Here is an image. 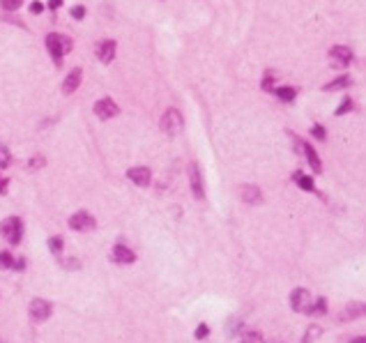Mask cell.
Listing matches in <instances>:
<instances>
[{
  "label": "cell",
  "mask_w": 366,
  "mask_h": 343,
  "mask_svg": "<svg viewBox=\"0 0 366 343\" xmlns=\"http://www.w3.org/2000/svg\"><path fill=\"white\" fill-rule=\"evenodd\" d=\"M46 48L48 53L53 55L55 65H60L62 62V55L67 53V51H72V40H67L65 35H48L46 37Z\"/></svg>",
  "instance_id": "obj_1"
},
{
  "label": "cell",
  "mask_w": 366,
  "mask_h": 343,
  "mask_svg": "<svg viewBox=\"0 0 366 343\" xmlns=\"http://www.w3.org/2000/svg\"><path fill=\"white\" fill-rule=\"evenodd\" d=\"M0 233H2V237H5L7 242L19 244L21 235H23V223H21L19 216H7L5 221L0 223Z\"/></svg>",
  "instance_id": "obj_2"
},
{
  "label": "cell",
  "mask_w": 366,
  "mask_h": 343,
  "mask_svg": "<svg viewBox=\"0 0 366 343\" xmlns=\"http://www.w3.org/2000/svg\"><path fill=\"white\" fill-rule=\"evenodd\" d=\"M329 62L334 69H346L353 62V51L348 46H332L329 48Z\"/></svg>",
  "instance_id": "obj_3"
},
{
  "label": "cell",
  "mask_w": 366,
  "mask_h": 343,
  "mask_svg": "<svg viewBox=\"0 0 366 343\" xmlns=\"http://www.w3.org/2000/svg\"><path fill=\"white\" fill-rule=\"evenodd\" d=\"M290 306L297 313H309V306H311V293L306 288H295L290 293Z\"/></svg>",
  "instance_id": "obj_4"
},
{
  "label": "cell",
  "mask_w": 366,
  "mask_h": 343,
  "mask_svg": "<svg viewBox=\"0 0 366 343\" xmlns=\"http://www.w3.org/2000/svg\"><path fill=\"white\" fill-rule=\"evenodd\" d=\"M97 223H94V216L90 212H76V214L69 216V228L72 230H79V233H88L92 230Z\"/></svg>",
  "instance_id": "obj_5"
},
{
  "label": "cell",
  "mask_w": 366,
  "mask_h": 343,
  "mask_svg": "<svg viewBox=\"0 0 366 343\" xmlns=\"http://www.w3.org/2000/svg\"><path fill=\"white\" fill-rule=\"evenodd\" d=\"M161 129H164L166 134H178V131L182 129V115H180V111L168 108L166 113L161 115Z\"/></svg>",
  "instance_id": "obj_6"
},
{
  "label": "cell",
  "mask_w": 366,
  "mask_h": 343,
  "mask_svg": "<svg viewBox=\"0 0 366 343\" xmlns=\"http://www.w3.org/2000/svg\"><path fill=\"white\" fill-rule=\"evenodd\" d=\"M28 311H30V318H33L35 323H44L48 316H51V304L46 302V300H33L30 302V306H28Z\"/></svg>",
  "instance_id": "obj_7"
},
{
  "label": "cell",
  "mask_w": 366,
  "mask_h": 343,
  "mask_svg": "<svg viewBox=\"0 0 366 343\" xmlns=\"http://www.w3.org/2000/svg\"><path fill=\"white\" fill-rule=\"evenodd\" d=\"M94 115L99 120H108V118H115L118 115V104L113 99H99L94 104Z\"/></svg>",
  "instance_id": "obj_8"
},
{
  "label": "cell",
  "mask_w": 366,
  "mask_h": 343,
  "mask_svg": "<svg viewBox=\"0 0 366 343\" xmlns=\"http://www.w3.org/2000/svg\"><path fill=\"white\" fill-rule=\"evenodd\" d=\"M189 182H191V191L196 198H205V187H203V177H200V171L196 164H189Z\"/></svg>",
  "instance_id": "obj_9"
},
{
  "label": "cell",
  "mask_w": 366,
  "mask_h": 343,
  "mask_svg": "<svg viewBox=\"0 0 366 343\" xmlns=\"http://www.w3.org/2000/svg\"><path fill=\"white\" fill-rule=\"evenodd\" d=\"M127 177L134 182V184H138V187H147L150 184V171L145 169V166H134V169L127 171Z\"/></svg>",
  "instance_id": "obj_10"
},
{
  "label": "cell",
  "mask_w": 366,
  "mask_h": 343,
  "mask_svg": "<svg viewBox=\"0 0 366 343\" xmlns=\"http://www.w3.org/2000/svg\"><path fill=\"white\" fill-rule=\"evenodd\" d=\"M111 258H113V262H118V265H132V262L136 260V254H134L132 249H127L125 244H118V247L111 251Z\"/></svg>",
  "instance_id": "obj_11"
},
{
  "label": "cell",
  "mask_w": 366,
  "mask_h": 343,
  "mask_svg": "<svg viewBox=\"0 0 366 343\" xmlns=\"http://www.w3.org/2000/svg\"><path fill=\"white\" fill-rule=\"evenodd\" d=\"M240 196H242V201L249 203V205H258V203H263V191H260L256 184H244V187L240 189Z\"/></svg>",
  "instance_id": "obj_12"
},
{
  "label": "cell",
  "mask_w": 366,
  "mask_h": 343,
  "mask_svg": "<svg viewBox=\"0 0 366 343\" xmlns=\"http://www.w3.org/2000/svg\"><path fill=\"white\" fill-rule=\"evenodd\" d=\"M362 316H366V302H353L343 309L341 320H355V318H362Z\"/></svg>",
  "instance_id": "obj_13"
},
{
  "label": "cell",
  "mask_w": 366,
  "mask_h": 343,
  "mask_svg": "<svg viewBox=\"0 0 366 343\" xmlns=\"http://www.w3.org/2000/svg\"><path fill=\"white\" fill-rule=\"evenodd\" d=\"M297 143H300V148L304 150V155H306V159H309V164H311V169L316 171V173H320L322 171V164H320V157H318V152L309 145V143H304L302 138H297Z\"/></svg>",
  "instance_id": "obj_14"
},
{
  "label": "cell",
  "mask_w": 366,
  "mask_h": 343,
  "mask_svg": "<svg viewBox=\"0 0 366 343\" xmlns=\"http://www.w3.org/2000/svg\"><path fill=\"white\" fill-rule=\"evenodd\" d=\"M79 86H81V69L76 67V69H72V72H69V76H67L65 83H62V92L72 94V92H76V90H79Z\"/></svg>",
  "instance_id": "obj_15"
},
{
  "label": "cell",
  "mask_w": 366,
  "mask_h": 343,
  "mask_svg": "<svg viewBox=\"0 0 366 343\" xmlns=\"http://www.w3.org/2000/svg\"><path fill=\"white\" fill-rule=\"evenodd\" d=\"M97 55H99V60L104 62V65H108V62L115 58V42H101L99 48H97Z\"/></svg>",
  "instance_id": "obj_16"
},
{
  "label": "cell",
  "mask_w": 366,
  "mask_h": 343,
  "mask_svg": "<svg viewBox=\"0 0 366 343\" xmlns=\"http://www.w3.org/2000/svg\"><path fill=\"white\" fill-rule=\"evenodd\" d=\"M350 86H353V79L348 74H341L339 79H334V81L327 83L322 90H325V92H332V90H341V87H350Z\"/></svg>",
  "instance_id": "obj_17"
},
{
  "label": "cell",
  "mask_w": 366,
  "mask_h": 343,
  "mask_svg": "<svg viewBox=\"0 0 366 343\" xmlns=\"http://www.w3.org/2000/svg\"><path fill=\"white\" fill-rule=\"evenodd\" d=\"M274 94H276L281 101H293L295 97H297V90H295V87L283 86V87H274Z\"/></svg>",
  "instance_id": "obj_18"
},
{
  "label": "cell",
  "mask_w": 366,
  "mask_h": 343,
  "mask_svg": "<svg viewBox=\"0 0 366 343\" xmlns=\"http://www.w3.org/2000/svg\"><path fill=\"white\" fill-rule=\"evenodd\" d=\"M293 180L300 184V189H304V191H313V180H311V177H306L304 173H300V171H297V173L293 175Z\"/></svg>",
  "instance_id": "obj_19"
},
{
  "label": "cell",
  "mask_w": 366,
  "mask_h": 343,
  "mask_svg": "<svg viewBox=\"0 0 366 343\" xmlns=\"http://www.w3.org/2000/svg\"><path fill=\"white\" fill-rule=\"evenodd\" d=\"M325 311H327V304H325V300H322V297H318V300H316V304H311V306H309V313H311V316H325Z\"/></svg>",
  "instance_id": "obj_20"
},
{
  "label": "cell",
  "mask_w": 366,
  "mask_h": 343,
  "mask_svg": "<svg viewBox=\"0 0 366 343\" xmlns=\"http://www.w3.org/2000/svg\"><path fill=\"white\" fill-rule=\"evenodd\" d=\"M240 343H263V334H260V332L249 330V332H244V334H242V341Z\"/></svg>",
  "instance_id": "obj_21"
},
{
  "label": "cell",
  "mask_w": 366,
  "mask_h": 343,
  "mask_svg": "<svg viewBox=\"0 0 366 343\" xmlns=\"http://www.w3.org/2000/svg\"><path fill=\"white\" fill-rule=\"evenodd\" d=\"M14 267V256L9 251H0V269H12Z\"/></svg>",
  "instance_id": "obj_22"
},
{
  "label": "cell",
  "mask_w": 366,
  "mask_h": 343,
  "mask_svg": "<svg viewBox=\"0 0 366 343\" xmlns=\"http://www.w3.org/2000/svg\"><path fill=\"white\" fill-rule=\"evenodd\" d=\"M260 86H263L265 92H274V74L272 72H267V74L263 76V83H260Z\"/></svg>",
  "instance_id": "obj_23"
},
{
  "label": "cell",
  "mask_w": 366,
  "mask_h": 343,
  "mask_svg": "<svg viewBox=\"0 0 366 343\" xmlns=\"http://www.w3.org/2000/svg\"><path fill=\"white\" fill-rule=\"evenodd\" d=\"M48 249L53 251L55 256H60V251H62V237H51V240H48Z\"/></svg>",
  "instance_id": "obj_24"
},
{
  "label": "cell",
  "mask_w": 366,
  "mask_h": 343,
  "mask_svg": "<svg viewBox=\"0 0 366 343\" xmlns=\"http://www.w3.org/2000/svg\"><path fill=\"white\" fill-rule=\"evenodd\" d=\"M350 111H353V99L346 97V99L341 101V106L336 108V115H346V113H350Z\"/></svg>",
  "instance_id": "obj_25"
},
{
  "label": "cell",
  "mask_w": 366,
  "mask_h": 343,
  "mask_svg": "<svg viewBox=\"0 0 366 343\" xmlns=\"http://www.w3.org/2000/svg\"><path fill=\"white\" fill-rule=\"evenodd\" d=\"M311 134L316 136L318 141H325V138H327V131H325V127H322V125H313V127H311Z\"/></svg>",
  "instance_id": "obj_26"
},
{
  "label": "cell",
  "mask_w": 366,
  "mask_h": 343,
  "mask_svg": "<svg viewBox=\"0 0 366 343\" xmlns=\"http://www.w3.org/2000/svg\"><path fill=\"white\" fill-rule=\"evenodd\" d=\"M0 5H2V9H7V12H14V9L21 7V0H0Z\"/></svg>",
  "instance_id": "obj_27"
},
{
  "label": "cell",
  "mask_w": 366,
  "mask_h": 343,
  "mask_svg": "<svg viewBox=\"0 0 366 343\" xmlns=\"http://www.w3.org/2000/svg\"><path fill=\"white\" fill-rule=\"evenodd\" d=\"M9 159H12V157H9L7 148H2V145H0V166H9Z\"/></svg>",
  "instance_id": "obj_28"
},
{
  "label": "cell",
  "mask_w": 366,
  "mask_h": 343,
  "mask_svg": "<svg viewBox=\"0 0 366 343\" xmlns=\"http://www.w3.org/2000/svg\"><path fill=\"white\" fill-rule=\"evenodd\" d=\"M207 334H210V327H207V325H198V327H196V339H205Z\"/></svg>",
  "instance_id": "obj_29"
},
{
  "label": "cell",
  "mask_w": 366,
  "mask_h": 343,
  "mask_svg": "<svg viewBox=\"0 0 366 343\" xmlns=\"http://www.w3.org/2000/svg\"><path fill=\"white\" fill-rule=\"evenodd\" d=\"M44 166V157H35V159H30V169H42Z\"/></svg>",
  "instance_id": "obj_30"
},
{
  "label": "cell",
  "mask_w": 366,
  "mask_h": 343,
  "mask_svg": "<svg viewBox=\"0 0 366 343\" xmlns=\"http://www.w3.org/2000/svg\"><path fill=\"white\" fill-rule=\"evenodd\" d=\"M72 16H74V19H83V16H86V9H83V7H74V9H72Z\"/></svg>",
  "instance_id": "obj_31"
},
{
  "label": "cell",
  "mask_w": 366,
  "mask_h": 343,
  "mask_svg": "<svg viewBox=\"0 0 366 343\" xmlns=\"http://www.w3.org/2000/svg\"><path fill=\"white\" fill-rule=\"evenodd\" d=\"M62 265H65V267H72V269L79 267V262H76V260H62Z\"/></svg>",
  "instance_id": "obj_32"
},
{
  "label": "cell",
  "mask_w": 366,
  "mask_h": 343,
  "mask_svg": "<svg viewBox=\"0 0 366 343\" xmlns=\"http://www.w3.org/2000/svg\"><path fill=\"white\" fill-rule=\"evenodd\" d=\"M60 5H62V0H48V7H51V9H58Z\"/></svg>",
  "instance_id": "obj_33"
},
{
  "label": "cell",
  "mask_w": 366,
  "mask_h": 343,
  "mask_svg": "<svg viewBox=\"0 0 366 343\" xmlns=\"http://www.w3.org/2000/svg\"><path fill=\"white\" fill-rule=\"evenodd\" d=\"M30 12L40 14V12H42V5H40V2H33V7H30Z\"/></svg>",
  "instance_id": "obj_34"
},
{
  "label": "cell",
  "mask_w": 366,
  "mask_h": 343,
  "mask_svg": "<svg viewBox=\"0 0 366 343\" xmlns=\"http://www.w3.org/2000/svg\"><path fill=\"white\" fill-rule=\"evenodd\" d=\"M350 343H366V337H357V339H353Z\"/></svg>",
  "instance_id": "obj_35"
}]
</instances>
